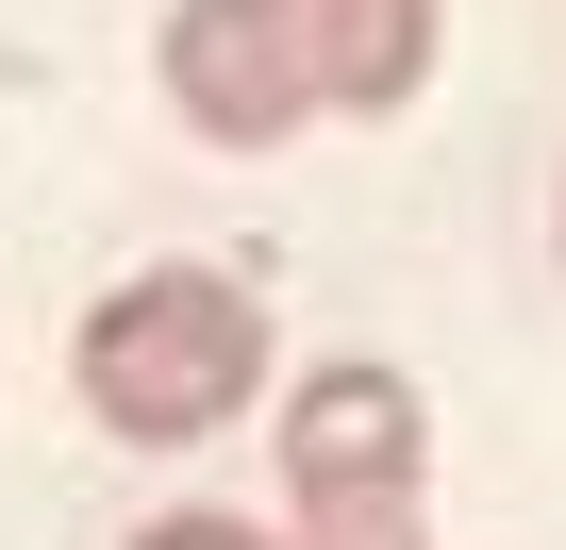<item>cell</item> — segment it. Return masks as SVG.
I'll return each mask as SVG.
<instances>
[{"mask_svg": "<svg viewBox=\"0 0 566 550\" xmlns=\"http://www.w3.org/2000/svg\"><path fill=\"white\" fill-rule=\"evenodd\" d=\"M266 18H283V51H301L317 117H384L433 68V0H266Z\"/></svg>", "mask_w": 566, "mask_h": 550, "instance_id": "277c9868", "label": "cell"}, {"mask_svg": "<svg viewBox=\"0 0 566 550\" xmlns=\"http://www.w3.org/2000/svg\"><path fill=\"white\" fill-rule=\"evenodd\" d=\"M167 101L217 134V151H283L317 101H301V51H283L266 0H184L167 18Z\"/></svg>", "mask_w": 566, "mask_h": 550, "instance_id": "3957f363", "label": "cell"}, {"mask_svg": "<svg viewBox=\"0 0 566 550\" xmlns=\"http://www.w3.org/2000/svg\"><path fill=\"white\" fill-rule=\"evenodd\" d=\"M250 384H266V318H250L233 267H134L84 318V417L134 450H200Z\"/></svg>", "mask_w": 566, "mask_h": 550, "instance_id": "6da1fadb", "label": "cell"}, {"mask_svg": "<svg viewBox=\"0 0 566 550\" xmlns=\"http://www.w3.org/2000/svg\"><path fill=\"white\" fill-rule=\"evenodd\" d=\"M134 550H283V533H250V517H150Z\"/></svg>", "mask_w": 566, "mask_h": 550, "instance_id": "8992f818", "label": "cell"}, {"mask_svg": "<svg viewBox=\"0 0 566 550\" xmlns=\"http://www.w3.org/2000/svg\"><path fill=\"white\" fill-rule=\"evenodd\" d=\"M433 467V417L400 367H301V401H283V500H417Z\"/></svg>", "mask_w": 566, "mask_h": 550, "instance_id": "7a4b0ae2", "label": "cell"}, {"mask_svg": "<svg viewBox=\"0 0 566 550\" xmlns=\"http://www.w3.org/2000/svg\"><path fill=\"white\" fill-rule=\"evenodd\" d=\"M283 550H433V533H417V500H301Z\"/></svg>", "mask_w": 566, "mask_h": 550, "instance_id": "5b68a950", "label": "cell"}]
</instances>
